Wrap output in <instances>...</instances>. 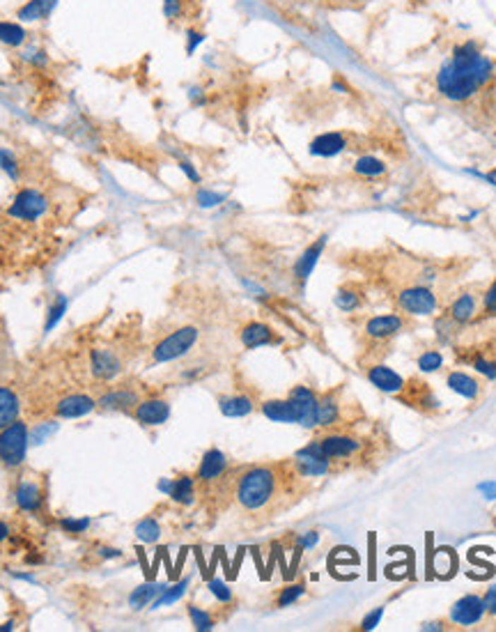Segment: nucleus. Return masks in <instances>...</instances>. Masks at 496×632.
<instances>
[{"label": "nucleus", "mask_w": 496, "mask_h": 632, "mask_svg": "<svg viewBox=\"0 0 496 632\" xmlns=\"http://www.w3.org/2000/svg\"><path fill=\"white\" fill-rule=\"evenodd\" d=\"M494 74L496 65L483 56L478 44L464 42L437 71V93L450 104H464L490 86Z\"/></svg>", "instance_id": "nucleus-1"}, {"label": "nucleus", "mask_w": 496, "mask_h": 632, "mask_svg": "<svg viewBox=\"0 0 496 632\" xmlns=\"http://www.w3.org/2000/svg\"><path fill=\"white\" fill-rule=\"evenodd\" d=\"M276 474L269 467H253L237 483V501L246 510H260L273 499Z\"/></svg>", "instance_id": "nucleus-2"}, {"label": "nucleus", "mask_w": 496, "mask_h": 632, "mask_svg": "<svg viewBox=\"0 0 496 632\" xmlns=\"http://www.w3.org/2000/svg\"><path fill=\"white\" fill-rule=\"evenodd\" d=\"M28 444H30V430L28 423L21 419H16L14 423L5 426L0 430V464H5L7 469H16L21 467L28 453Z\"/></svg>", "instance_id": "nucleus-3"}, {"label": "nucleus", "mask_w": 496, "mask_h": 632, "mask_svg": "<svg viewBox=\"0 0 496 632\" xmlns=\"http://www.w3.org/2000/svg\"><path fill=\"white\" fill-rule=\"evenodd\" d=\"M46 212H49V198L33 187L16 191L12 205L7 207V216L16 218V221H28V223L42 218Z\"/></svg>", "instance_id": "nucleus-4"}, {"label": "nucleus", "mask_w": 496, "mask_h": 632, "mask_svg": "<svg viewBox=\"0 0 496 632\" xmlns=\"http://www.w3.org/2000/svg\"><path fill=\"white\" fill-rule=\"evenodd\" d=\"M198 343V329L196 327H182L170 336H165L163 341L152 350V356L156 363H168L184 356L193 345Z\"/></svg>", "instance_id": "nucleus-5"}, {"label": "nucleus", "mask_w": 496, "mask_h": 632, "mask_svg": "<svg viewBox=\"0 0 496 632\" xmlns=\"http://www.w3.org/2000/svg\"><path fill=\"white\" fill-rule=\"evenodd\" d=\"M290 405L297 416V423L303 428H315L317 426V396L306 387H297L290 391Z\"/></svg>", "instance_id": "nucleus-6"}, {"label": "nucleus", "mask_w": 496, "mask_h": 632, "mask_svg": "<svg viewBox=\"0 0 496 632\" xmlns=\"http://www.w3.org/2000/svg\"><path fill=\"white\" fill-rule=\"evenodd\" d=\"M294 462H297L299 472L303 476H324L329 472V457L321 451L319 442H312L308 446H303L301 451H297Z\"/></svg>", "instance_id": "nucleus-7"}, {"label": "nucleus", "mask_w": 496, "mask_h": 632, "mask_svg": "<svg viewBox=\"0 0 496 632\" xmlns=\"http://www.w3.org/2000/svg\"><path fill=\"white\" fill-rule=\"evenodd\" d=\"M398 304H400V308L404 310V313L430 315V313H435L437 299L425 288H409V290H404L402 295L398 297Z\"/></svg>", "instance_id": "nucleus-8"}, {"label": "nucleus", "mask_w": 496, "mask_h": 632, "mask_svg": "<svg viewBox=\"0 0 496 632\" xmlns=\"http://www.w3.org/2000/svg\"><path fill=\"white\" fill-rule=\"evenodd\" d=\"M90 370L97 380L108 382L122 373V361H119V356L113 350L95 347V350L90 352Z\"/></svg>", "instance_id": "nucleus-9"}, {"label": "nucleus", "mask_w": 496, "mask_h": 632, "mask_svg": "<svg viewBox=\"0 0 496 632\" xmlns=\"http://www.w3.org/2000/svg\"><path fill=\"white\" fill-rule=\"evenodd\" d=\"M134 416H136L138 423H143V426H150V428L161 426L170 416V405L165 400H161V398L141 400L134 407Z\"/></svg>", "instance_id": "nucleus-10"}, {"label": "nucleus", "mask_w": 496, "mask_h": 632, "mask_svg": "<svg viewBox=\"0 0 496 632\" xmlns=\"http://www.w3.org/2000/svg\"><path fill=\"white\" fill-rule=\"evenodd\" d=\"M97 409V400L85 396V393H73V396H64L55 402V416L60 419H81Z\"/></svg>", "instance_id": "nucleus-11"}, {"label": "nucleus", "mask_w": 496, "mask_h": 632, "mask_svg": "<svg viewBox=\"0 0 496 632\" xmlns=\"http://www.w3.org/2000/svg\"><path fill=\"white\" fill-rule=\"evenodd\" d=\"M487 611L485 600L478 598V595H464L462 600H457L450 609V619L459 626H473L483 619V614Z\"/></svg>", "instance_id": "nucleus-12"}, {"label": "nucleus", "mask_w": 496, "mask_h": 632, "mask_svg": "<svg viewBox=\"0 0 496 632\" xmlns=\"http://www.w3.org/2000/svg\"><path fill=\"white\" fill-rule=\"evenodd\" d=\"M58 7V0H25L16 10L18 23H40L46 21Z\"/></svg>", "instance_id": "nucleus-13"}, {"label": "nucleus", "mask_w": 496, "mask_h": 632, "mask_svg": "<svg viewBox=\"0 0 496 632\" xmlns=\"http://www.w3.org/2000/svg\"><path fill=\"white\" fill-rule=\"evenodd\" d=\"M347 148V139L340 131H326V134H319L315 141L310 143L308 152L312 154V157H336V154H340Z\"/></svg>", "instance_id": "nucleus-14"}, {"label": "nucleus", "mask_w": 496, "mask_h": 632, "mask_svg": "<svg viewBox=\"0 0 496 632\" xmlns=\"http://www.w3.org/2000/svg\"><path fill=\"white\" fill-rule=\"evenodd\" d=\"M138 402H141V398H138L136 391L115 389L110 393H104V396L97 400V407L104 411H129V409H134Z\"/></svg>", "instance_id": "nucleus-15"}, {"label": "nucleus", "mask_w": 496, "mask_h": 632, "mask_svg": "<svg viewBox=\"0 0 496 632\" xmlns=\"http://www.w3.org/2000/svg\"><path fill=\"white\" fill-rule=\"evenodd\" d=\"M14 499H16V506L21 508V510H25V513H40L42 510V503H44V492H42V488L35 481H21V483L16 485Z\"/></svg>", "instance_id": "nucleus-16"}, {"label": "nucleus", "mask_w": 496, "mask_h": 632, "mask_svg": "<svg viewBox=\"0 0 496 632\" xmlns=\"http://www.w3.org/2000/svg\"><path fill=\"white\" fill-rule=\"evenodd\" d=\"M319 446H321V451H324V455L331 460V457H347V455L356 453L361 444L347 435H326L319 439Z\"/></svg>", "instance_id": "nucleus-17"}, {"label": "nucleus", "mask_w": 496, "mask_h": 632, "mask_svg": "<svg viewBox=\"0 0 496 632\" xmlns=\"http://www.w3.org/2000/svg\"><path fill=\"white\" fill-rule=\"evenodd\" d=\"M324 246H326V235H321L315 244H310L308 249L301 253V258H297V264H294V276H297L299 281H306L312 274V269H315V264L319 260L321 251H324Z\"/></svg>", "instance_id": "nucleus-18"}, {"label": "nucleus", "mask_w": 496, "mask_h": 632, "mask_svg": "<svg viewBox=\"0 0 496 632\" xmlns=\"http://www.w3.org/2000/svg\"><path fill=\"white\" fill-rule=\"evenodd\" d=\"M367 380H370L377 389L389 391V393H400L404 389V380L395 370H391L389 365H372V368L367 370Z\"/></svg>", "instance_id": "nucleus-19"}, {"label": "nucleus", "mask_w": 496, "mask_h": 632, "mask_svg": "<svg viewBox=\"0 0 496 632\" xmlns=\"http://www.w3.org/2000/svg\"><path fill=\"white\" fill-rule=\"evenodd\" d=\"M225 455L218 451V448H209V451L202 455L200 460V467H198V479L202 483H209V481H216L220 474H223L225 469Z\"/></svg>", "instance_id": "nucleus-20"}, {"label": "nucleus", "mask_w": 496, "mask_h": 632, "mask_svg": "<svg viewBox=\"0 0 496 632\" xmlns=\"http://www.w3.org/2000/svg\"><path fill=\"white\" fill-rule=\"evenodd\" d=\"M400 329H402V320L398 315H377L372 320H367L365 334L370 338H377V341H382V338L395 336Z\"/></svg>", "instance_id": "nucleus-21"}, {"label": "nucleus", "mask_w": 496, "mask_h": 632, "mask_svg": "<svg viewBox=\"0 0 496 632\" xmlns=\"http://www.w3.org/2000/svg\"><path fill=\"white\" fill-rule=\"evenodd\" d=\"M21 414V400L9 387H0V430L14 423Z\"/></svg>", "instance_id": "nucleus-22"}, {"label": "nucleus", "mask_w": 496, "mask_h": 632, "mask_svg": "<svg viewBox=\"0 0 496 632\" xmlns=\"http://www.w3.org/2000/svg\"><path fill=\"white\" fill-rule=\"evenodd\" d=\"M30 37V33L18 21H0V44L9 49H21Z\"/></svg>", "instance_id": "nucleus-23"}, {"label": "nucleus", "mask_w": 496, "mask_h": 632, "mask_svg": "<svg viewBox=\"0 0 496 632\" xmlns=\"http://www.w3.org/2000/svg\"><path fill=\"white\" fill-rule=\"evenodd\" d=\"M271 341H273V332L262 322H251L242 329V343H244V347H248V350L260 347V345H269Z\"/></svg>", "instance_id": "nucleus-24"}, {"label": "nucleus", "mask_w": 496, "mask_h": 632, "mask_svg": "<svg viewBox=\"0 0 496 632\" xmlns=\"http://www.w3.org/2000/svg\"><path fill=\"white\" fill-rule=\"evenodd\" d=\"M218 409L220 414H225L230 419H242L253 411V400L248 396H225L218 400Z\"/></svg>", "instance_id": "nucleus-25"}, {"label": "nucleus", "mask_w": 496, "mask_h": 632, "mask_svg": "<svg viewBox=\"0 0 496 632\" xmlns=\"http://www.w3.org/2000/svg\"><path fill=\"white\" fill-rule=\"evenodd\" d=\"M262 414L276 421V423H297V416H294V409L290 405V400H266L262 402Z\"/></svg>", "instance_id": "nucleus-26"}, {"label": "nucleus", "mask_w": 496, "mask_h": 632, "mask_svg": "<svg viewBox=\"0 0 496 632\" xmlns=\"http://www.w3.org/2000/svg\"><path fill=\"white\" fill-rule=\"evenodd\" d=\"M170 497H172V501L184 503V506L193 503V497H196V483H193L191 476H179V479L172 481Z\"/></svg>", "instance_id": "nucleus-27"}, {"label": "nucleus", "mask_w": 496, "mask_h": 632, "mask_svg": "<svg viewBox=\"0 0 496 632\" xmlns=\"http://www.w3.org/2000/svg\"><path fill=\"white\" fill-rule=\"evenodd\" d=\"M448 387L455 393H459L462 398H476L478 396V382L473 378H468L464 373H450L448 375Z\"/></svg>", "instance_id": "nucleus-28"}, {"label": "nucleus", "mask_w": 496, "mask_h": 632, "mask_svg": "<svg viewBox=\"0 0 496 632\" xmlns=\"http://www.w3.org/2000/svg\"><path fill=\"white\" fill-rule=\"evenodd\" d=\"M163 591H165L163 584H143V586H138L131 595H129V604H131L134 609H141L150 600H154L156 595H161Z\"/></svg>", "instance_id": "nucleus-29"}, {"label": "nucleus", "mask_w": 496, "mask_h": 632, "mask_svg": "<svg viewBox=\"0 0 496 632\" xmlns=\"http://www.w3.org/2000/svg\"><path fill=\"white\" fill-rule=\"evenodd\" d=\"M354 172H356V175H363V177H379V175H384V172H386V163L379 161L377 157H370V154H365V157L356 159Z\"/></svg>", "instance_id": "nucleus-30"}, {"label": "nucleus", "mask_w": 496, "mask_h": 632, "mask_svg": "<svg viewBox=\"0 0 496 632\" xmlns=\"http://www.w3.org/2000/svg\"><path fill=\"white\" fill-rule=\"evenodd\" d=\"M338 419V405L331 396H324L317 400V426L319 428H329L333 426Z\"/></svg>", "instance_id": "nucleus-31"}, {"label": "nucleus", "mask_w": 496, "mask_h": 632, "mask_svg": "<svg viewBox=\"0 0 496 632\" xmlns=\"http://www.w3.org/2000/svg\"><path fill=\"white\" fill-rule=\"evenodd\" d=\"M476 313V299L471 295H462L453 306H450V315H453L455 322H466Z\"/></svg>", "instance_id": "nucleus-32"}, {"label": "nucleus", "mask_w": 496, "mask_h": 632, "mask_svg": "<svg viewBox=\"0 0 496 632\" xmlns=\"http://www.w3.org/2000/svg\"><path fill=\"white\" fill-rule=\"evenodd\" d=\"M67 308H69L67 297H64V295H58V297H55V301H53L51 308H49V315H46V322H44V332H46V334H49L51 329L60 322L62 315L67 313Z\"/></svg>", "instance_id": "nucleus-33"}, {"label": "nucleus", "mask_w": 496, "mask_h": 632, "mask_svg": "<svg viewBox=\"0 0 496 632\" xmlns=\"http://www.w3.org/2000/svg\"><path fill=\"white\" fill-rule=\"evenodd\" d=\"M161 529H159V522H156L154 517H145L136 525V536L143 540V543H154L156 538H159Z\"/></svg>", "instance_id": "nucleus-34"}, {"label": "nucleus", "mask_w": 496, "mask_h": 632, "mask_svg": "<svg viewBox=\"0 0 496 632\" xmlns=\"http://www.w3.org/2000/svg\"><path fill=\"white\" fill-rule=\"evenodd\" d=\"M187 586H189V580H182L179 584L170 586V589L165 586V591L154 600V607H165V604H172L175 600H179L184 595V591H187Z\"/></svg>", "instance_id": "nucleus-35"}, {"label": "nucleus", "mask_w": 496, "mask_h": 632, "mask_svg": "<svg viewBox=\"0 0 496 632\" xmlns=\"http://www.w3.org/2000/svg\"><path fill=\"white\" fill-rule=\"evenodd\" d=\"M0 170L7 172L9 180H14V182H16L18 177H21V168H18V161H16V157H14V152H12V150L0 148Z\"/></svg>", "instance_id": "nucleus-36"}, {"label": "nucleus", "mask_w": 496, "mask_h": 632, "mask_svg": "<svg viewBox=\"0 0 496 632\" xmlns=\"http://www.w3.org/2000/svg\"><path fill=\"white\" fill-rule=\"evenodd\" d=\"M21 60H25L28 65H33V67H44V65H49V53H46V49L30 47L21 53Z\"/></svg>", "instance_id": "nucleus-37"}, {"label": "nucleus", "mask_w": 496, "mask_h": 632, "mask_svg": "<svg viewBox=\"0 0 496 632\" xmlns=\"http://www.w3.org/2000/svg\"><path fill=\"white\" fill-rule=\"evenodd\" d=\"M189 614H191V621H193V626H196V630L205 632V630H211V628H214V621H211L209 614H207V611H202V609H198L196 604H191V607H189Z\"/></svg>", "instance_id": "nucleus-38"}, {"label": "nucleus", "mask_w": 496, "mask_h": 632, "mask_svg": "<svg viewBox=\"0 0 496 632\" xmlns=\"http://www.w3.org/2000/svg\"><path fill=\"white\" fill-rule=\"evenodd\" d=\"M196 203L200 207H216L220 203H225V194H216V191L200 189L198 194H196Z\"/></svg>", "instance_id": "nucleus-39"}, {"label": "nucleus", "mask_w": 496, "mask_h": 632, "mask_svg": "<svg viewBox=\"0 0 496 632\" xmlns=\"http://www.w3.org/2000/svg\"><path fill=\"white\" fill-rule=\"evenodd\" d=\"M55 430H58V423H53V421H44V423L35 426L33 428V435H30V442L33 444H42L46 437H51Z\"/></svg>", "instance_id": "nucleus-40"}, {"label": "nucleus", "mask_w": 496, "mask_h": 632, "mask_svg": "<svg viewBox=\"0 0 496 632\" xmlns=\"http://www.w3.org/2000/svg\"><path fill=\"white\" fill-rule=\"evenodd\" d=\"M163 16L168 21H179L184 16V0H163Z\"/></svg>", "instance_id": "nucleus-41"}, {"label": "nucleus", "mask_w": 496, "mask_h": 632, "mask_svg": "<svg viewBox=\"0 0 496 632\" xmlns=\"http://www.w3.org/2000/svg\"><path fill=\"white\" fill-rule=\"evenodd\" d=\"M60 527H62L64 531H67V534L78 536V534H83V531H88V527H90V520H88V517H81V520L64 517V520H60Z\"/></svg>", "instance_id": "nucleus-42"}, {"label": "nucleus", "mask_w": 496, "mask_h": 632, "mask_svg": "<svg viewBox=\"0 0 496 632\" xmlns=\"http://www.w3.org/2000/svg\"><path fill=\"white\" fill-rule=\"evenodd\" d=\"M441 363H444V356H441L439 352H425L418 359V365H420V370H427V373H432V370H439L441 368Z\"/></svg>", "instance_id": "nucleus-43"}, {"label": "nucleus", "mask_w": 496, "mask_h": 632, "mask_svg": "<svg viewBox=\"0 0 496 632\" xmlns=\"http://www.w3.org/2000/svg\"><path fill=\"white\" fill-rule=\"evenodd\" d=\"M303 591L306 589H303L301 584H292V586H288V589H283L281 598H278V607H288V604L297 602V598H301Z\"/></svg>", "instance_id": "nucleus-44"}, {"label": "nucleus", "mask_w": 496, "mask_h": 632, "mask_svg": "<svg viewBox=\"0 0 496 632\" xmlns=\"http://www.w3.org/2000/svg\"><path fill=\"white\" fill-rule=\"evenodd\" d=\"M336 306L343 308V310H354L358 306V295H354V292H347V290H340L336 295Z\"/></svg>", "instance_id": "nucleus-45"}, {"label": "nucleus", "mask_w": 496, "mask_h": 632, "mask_svg": "<svg viewBox=\"0 0 496 632\" xmlns=\"http://www.w3.org/2000/svg\"><path fill=\"white\" fill-rule=\"evenodd\" d=\"M202 42H205V33L198 28H189L187 30V56H193Z\"/></svg>", "instance_id": "nucleus-46"}, {"label": "nucleus", "mask_w": 496, "mask_h": 632, "mask_svg": "<svg viewBox=\"0 0 496 632\" xmlns=\"http://www.w3.org/2000/svg\"><path fill=\"white\" fill-rule=\"evenodd\" d=\"M209 591L214 593L220 602H230V600H232V593H230V589L220 580H211L209 582Z\"/></svg>", "instance_id": "nucleus-47"}, {"label": "nucleus", "mask_w": 496, "mask_h": 632, "mask_svg": "<svg viewBox=\"0 0 496 632\" xmlns=\"http://www.w3.org/2000/svg\"><path fill=\"white\" fill-rule=\"evenodd\" d=\"M177 166H179V170L184 172V175H187V177L193 182V185H200V172H198L196 168H193V163H191V161H187V159H179Z\"/></svg>", "instance_id": "nucleus-48"}, {"label": "nucleus", "mask_w": 496, "mask_h": 632, "mask_svg": "<svg viewBox=\"0 0 496 632\" xmlns=\"http://www.w3.org/2000/svg\"><path fill=\"white\" fill-rule=\"evenodd\" d=\"M476 370H478V373H483V375H487V378H490V380L496 378V363H492V361L476 359Z\"/></svg>", "instance_id": "nucleus-49"}, {"label": "nucleus", "mask_w": 496, "mask_h": 632, "mask_svg": "<svg viewBox=\"0 0 496 632\" xmlns=\"http://www.w3.org/2000/svg\"><path fill=\"white\" fill-rule=\"evenodd\" d=\"M485 310H487V313L496 315V281H494V286L487 290V295H485Z\"/></svg>", "instance_id": "nucleus-50"}, {"label": "nucleus", "mask_w": 496, "mask_h": 632, "mask_svg": "<svg viewBox=\"0 0 496 632\" xmlns=\"http://www.w3.org/2000/svg\"><path fill=\"white\" fill-rule=\"evenodd\" d=\"M382 614H384V609L379 607V609H374L370 616H365L363 619V623H361V628L363 630H374L377 628V623H379V619H382Z\"/></svg>", "instance_id": "nucleus-51"}, {"label": "nucleus", "mask_w": 496, "mask_h": 632, "mask_svg": "<svg viewBox=\"0 0 496 632\" xmlns=\"http://www.w3.org/2000/svg\"><path fill=\"white\" fill-rule=\"evenodd\" d=\"M483 600H485V607H487V611L494 614V616H496V584L492 586L490 591H487V595H485Z\"/></svg>", "instance_id": "nucleus-52"}, {"label": "nucleus", "mask_w": 496, "mask_h": 632, "mask_svg": "<svg viewBox=\"0 0 496 632\" xmlns=\"http://www.w3.org/2000/svg\"><path fill=\"white\" fill-rule=\"evenodd\" d=\"M319 540V536H317V531H308L306 536H301L297 543H299V547H312Z\"/></svg>", "instance_id": "nucleus-53"}, {"label": "nucleus", "mask_w": 496, "mask_h": 632, "mask_svg": "<svg viewBox=\"0 0 496 632\" xmlns=\"http://www.w3.org/2000/svg\"><path fill=\"white\" fill-rule=\"evenodd\" d=\"M478 490H480L487 499H496V483H494V481L480 483V485H478Z\"/></svg>", "instance_id": "nucleus-54"}, {"label": "nucleus", "mask_w": 496, "mask_h": 632, "mask_svg": "<svg viewBox=\"0 0 496 632\" xmlns=\"http://www.w3.org/2000/svg\"><path fill=\"white\" fill-rule=\"evenodd\" d=\"M99 554L104 556V558H117V556H122V552H119V549H115V547H101V549H99Z\"/></svg>", "instance_id": "nucleus-55"}, {"label": "nucleus", "mask_w": 496, "mask_h": 632, "mask_svg": "<svg viewBox=\"0 0 496 632\" xmlns=\"http://www.w3.org/2000/svg\"><path fill=\"white\" fill-rule=\"evenodd\" d=\"M9 534H12V529H9V525H7V522H3V520H0V545H3V543H5V540L9 538Z\"/></svg>", "instance_id": "nucleus-56"}, {"label": "nucleus", "mask_w": 496, "mask_h": 632, "mask_svg": "<svg viewBox=\"0 0 496 632\" xmlns=\"http://www.w3.org/2000/svg\"><path fill=\"white\" fill-rule=\"evenodd\" d=\"M331 86H333V90H340V93H349V88L340 78H333V83H331Z\"/></svg>", "instance_id": "nucleus-57"}, {"label": "nucleus", "mask_w": 496, "mask_h": 632, "mask_svg": "<svg viewBox=\"0 0 496 632\" xmlns=\"http://www.w3.org/2000/svg\"><path fill=\"white\" fill-rule=\"evenodd\" d=\"M480 177H483V180H487V182H490V185H494V187H496V168H494L492 172H487V175H480Z\"/></svg>", "instance_id": "nucleus-58"}, {"label": "nucleus", "mask_w": 496, "mask_h": 632, "mask_svg": "<svg viewBox=\"0 0 496 632\" xmlns=\"http://www.w3.org/2000/svg\"><path fill=\"white\" fill-rule=\"evenodd\" d=\"M16 628V623L14 621H7V623H3V626H0V632H7V630H14Z\"/></svg>", "instance_id": "nucleus-59"}, {"label": "nucleus", "mask_w": 496, "mask_h": 632, "mask_svg": "<svg viewBox=\"0 0 496 632\" xmlns=\"http://www.w3.org/2000/svg\"><path fill=\"white\" fill-rule=\"evenodd\" d=\"M409 3H413V5H420V3H425V0H409Z\"/></svg>", "instance_id": "nucleus-60"}]
</instances>
